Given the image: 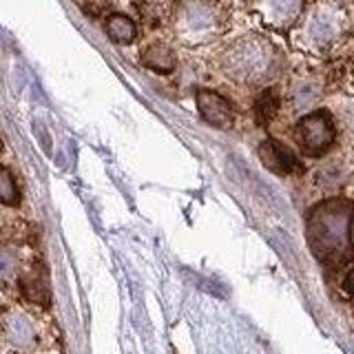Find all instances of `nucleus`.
<instances>
[{"instance_id": "20e7f679", "label": "nucleus", "mask_w": 354, "mask_h": 354, "mask_svg": "<svg viewBox=\"0 0 354 354\" xmlns=\"http://www.w3.org/2000/svg\"><path fill=\"white\" fill-rule=\"evenodd\" d=\"M259 158L266 164V169H270L272 173L279 175H290V173H299L301 171V164H299L297 155L283 147L281 142L277 140H266L259 147Z\"/></svg>"}, {"instance_id": "9b49d317", "label": "nucleus", "mask_w": 354, "mask_h": 354, "mask_svg": "<svg viewBox=\"0 0 354 354\" xmlns=\"http://www.w3.org/2000/svg\"><path fill=\"white\" fill-rule=\"evenodd\" d=\"M106 33H109V38L113 42L129 44V42L136 40L138 29H136V22H133L129 16L113 14V16H109V20H106Z\"/></svg>"}, {"instance_id": "4468645a", "label": "nucleus", "mask_w": 354, "mask_h": 354, "mask_svg": "<svg viewBox=\"0 0 354 354\" xmlns=\"http://www.w3.org/2000/svg\"><path fill=\"white\" fill-rule=\"evenodd\" d=\"M277 111H279V100H277L274 91H263L257 100V104H254V115H257V122L268 124V122L277 115Z\"/></svg>"}, {"instance_id": "2eb2a0df", "label": "nucleus", "mask_w": 354, "mask_h": 354, "mask_svg": "<svg viewBox=\"0 0 354 354\" xmlns=\"http://www.w3.org/2000/svg\"><path fill=\"white\" fill-rule=\"evenodd\" d=\"M18 272V257L14 250H0V281L14 279Z\"/></svg>"}, {"instance_id": "423d86ee", "label": "nucleus", "mask_w": 354, "mask_h": 354, "mask_svg": "<svg viewBox=\"0 0 354 354\" xmlns=\"http://www.w3.org/2000/svg\"><path fill=\"white\" fill-rule=\"evenodd\" d=\"M341 29V22H339V16L335 11L330 9H317L313 16H310L308 25H306V36L313 44H319V47H324V44L332 42L337 38V33Z\"/></svg>"}, {"instance_id": "f03ea898", "label": "nucleus", "mask_w": 354, "mask_h": 354, "mask_svg": "<svg viewBox=\"0 0 354 354\" xmlns=\"http://www.w3.org/2000/svg\"><path fill=\"white\" fill-rule=\"evenodd\" d=\"M272 64V51L261 38L241 40L224 55L226 71L237 80H257Z\"/></svg>"}, {"instance_id": "f3484780", "label": "nucleus", "mask_w": 354, "mask_h": 354, "mask_svg": "<svg viewBox=\"0 0 354 354\" xmlns=\"http://www.w3.org/2000/svg\"><path fill=\"white\" fill-rule=\"evenodd\" d=\"M343 288L350 292V295H354V268L348 272V277H346V281H343Z\"/></svg>"}, {"instance_id": "f257e3e1", "label": "nucleus", "mask_w": 354, "mask_h": 354, "mask_svg": "<svg viewBox=\"0 0 354 354\" xmlns=\"http://www.w3.org/2000/svg\"><path fill=\"white\" fill-rule=\"evenodd\" d=\"M308 243L326 266H343L354 254V204L326 199L310 210L306 221Z\"/></svg>"}, {"instance_id": "6e6552de", "label": "nucleus", "mask_w": 354, "mask_h": 354, "mask_svg": "<svg viewBox=\"0 0 354 354\" xmlns=\"http://www.w3.org/2000/svg\"><path fill=\"white\" fill-rule=\"evenodd\" d=\"M184 25L186 29L195 33V36H204V33L213 31L217 27V16L215 11L204 3H191L186 7L184 14Z\"/></svg>"}, {"instance_id": "f8f14e48", "label": "nucleus", "mask_w": 354, "mask_h": 354, "mask_svg": "<svg viewBox=\"0 0 354 354\" xmlns=\"http://www.w3.org/2000/svg\"><path fill=\"white\" fill-rule=\"evenodd\" d=\"M22 292L33 304H47L49 301V288H47V281H44V277L40 272H31L29 277L22 279Z\"/></svg>"}, {"instance_id": "9d476101", "label": "nucleus", "mask_w": 354, "mask_h": 354, "mask_svg": "<svg viewBox=\"0 0 354 354\" xmlns=\"http://www.w3.org/2000/svg\"><path fill=\"white\" fill-rule=\"evenodd\" d=\"M142 62L158 73H171L175 66V55L169 47H164V44H151V47L142 53Z\"/></svg>"}, {"instance_id": "ddd939ff", "label": "nucleus", "mask_w": 354, "mask_h": 354, "mask_svg": "<svg viewBox=\"0 0 354 354\" xmlns=\"http://www.w3.org/2000/svg\"><path fill=\"white\" fill-rule=\"evenodd\" d=\"M0 202L7 206L20 204V188L16 184V177L3 164H0Z\"/></svg>"}, {"instance_id": "7ed1b4c3", "label": "nucleus", "mask_w": 354, "mask_h": 354, "mask_svg": "<svg viewBox=\"0 0 354 354\" xmlns=\"http://www.w3.org/2000/svg\"><path fill=\"white\" fill-rule=\"evenodd\" d=\"M335 122L328 111H313L299 120L295 138L308 155H324L335 142Z\"/></svg>"}, {"instance_id": "0eeeda50", "label": "nucleus", "mask_w": 354, "mask_h": 354, "mask_svg": "<svg viewBox=\"0 0 354 354\" xmlns=\"http://www.w3.org/2000/svg\"><path fill=\"white\" fill-rule=\"evenodd\" d=\"M266 22L272 27H290L304 9V0H259Z\"/></svg>"}, {"instance_id": "dca6fc26", "label": "nucleus", "mask_w": 354, "mask_h": 354, "mask_svg": "<svg viewBox=\"0 0 354 354\" xmlns=\"http://www.w3.org/2000/svg\"><path fill=\"white\" fill-rule=\"evenodd\" d=\"M315 97H317V88H315L313 84L299 86V88H297V93H295L297 106H308V104H313V102H315Z\"/></svg>"}, {"instance_id": "1a4fd4ad", "label": "nucleus", "mask_w": 354, "mask_h": 354, "mask_svg": "<svg viewBox=\"0 0 354 354\" xmlns=\"http://www.w3.org/2000/svg\"><path fill=\"white\" fill-rule=\"evenodd\" d=\"M7 339L16 348H29L36 341V332H33L31 321L25 315H11L7 321Z\"/></svg>"}, {"instance_id": "39448f33", "label": "nucleus", "mask_w": 354, "mask_h": 354, "mask_svg": "<svg viewBox=\"0 0 354 354\" xmlns=\"http://www.w3.org/2000/svg\"><path fill=\"white\" fill-rule=\"evenodd\" d=\"M197 109L208 124L217 129H228L232 124V106L230 102L215 91H199L197 93Z\"/></svg>"}]
</instances>
